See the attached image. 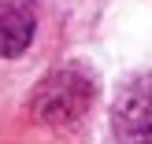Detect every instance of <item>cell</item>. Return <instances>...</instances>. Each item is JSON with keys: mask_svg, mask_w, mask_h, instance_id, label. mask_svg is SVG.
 <instances>
[{"mask_svg": "<svg viewBox=\"0 0 152 144\" xmlns=\"http://www.w3.org/2000/svg\"><path fill=\"white\" fill-rule=\"evenodd\" d=\"M93 93L96 85L86 67L78 63L56 67L37 81L34 96H30V115L45 126H71L93 107Z\"/></svg>", "mask_w": 152, "mask_h": 144, "instance_id": "cell-1", "label": "cell"}, {"mask_svg": "<svg viewBox=\"0 0 152 144\" xmlns=\"http://www.w3.org/2000/svg\"><path fill=\"white\" fill-rule=\"evenodd\" d=\"M111 130L119 144H152V74L123 85L111 107Z\"/></svg>", "mask_w": 152, "mask_h": 144, "instance_id": "cell-2", "label": "cell"}, {"mask_svg": "<svg viewBox=\"0 0 152 144\" xmlns=\"http://www.w3.org/2000/svg\"><path fill=\"white\" fill-rule=\"evenodd\" d=\"M37 30L34 0H0V56L15 59L30 48Z\"/></svg>", "mask_w": 152, "mask_h": 144, "instance_id": "cell-3", "label": "cell"}]
</instances>
